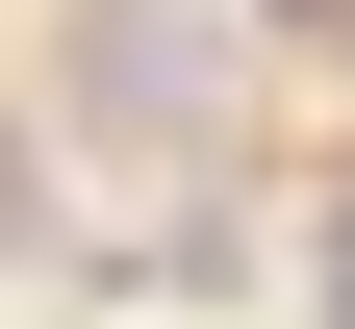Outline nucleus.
Wrapping results in <instances>:
<instances>
[{"label":"nucleus","mask_w":355,"mask_h":329,"mask_svg":"<svg viewBox=\"0 0 355 329\" xmlns=\"http://www.w3.org/2000/svg\"><path fill=\"white\" fill-rule=\"evenodd\" d=\"M330 304H355V203H330Z\"/></svg>","instance_id":"obj_2"},{"label":"nucleus","mask_w":355,"mask_h":329,"mask_svg":"<svg viewBox=\"0 0 355 329\" xmlns=\"http://www.w3.org/2000/svg\"><path fill=\"white\" fill-rule=\"evenodd\" d=\"M279 26H355V0H279Z\"/></svg>","instance_id":"obj_3"},{"label":"nucleus","mask_w":355,"mask_h":329,"mask_svg":"<svg viewBox=\"0 0 355 329\" xmlns=\"http://www.w3.org/2000/svg\"><path fill=\"white\" fill-rule=\"evenodd\" d=\"M76 76H102V127H203V51H178L153 0H102V51H76Z\"/></svg>","instance_id":"obj_1"}]
</instances>
